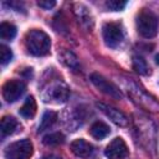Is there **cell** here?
Segmentation results:
<instances>
[{
    "label": "cell",
    "mask_w": 159,
    "mask_h": 159,
    "mask_svg": "<svg viewBox=\"0 0 159 159\" xmlns=\"http://www.w3.org/2000/svg\"><path fill=\"white\" fill-rule=\"evenodd\" d=\"M25 46L29 53L34 56H46L50 52L51 41L42 30H31L25 36Z\"/></svg>",
    "instance_id": "1"
},
{
    "label": "cell",
    "mask_w": 159,
    "mask_h": 159,
    "mask_svg": "<svg viewBox=\"0 0 159 159\" xmlns=\"http://www.w3.org/2000/svg\"><path fill=\"white\" fill-rule=\"evenodd\" d=\"M159 27V20L158 16L150 11V10H143L138 17H137V30L138 32L145 37V39H152L157 35Z\"/></svg>",
    "instance_id": "2"
},
{
    "label": "cell",
    "mask_w": 159,
    "mask_h": 159,
    "mask_svg": "<svg viewBox=\"0 0 159 159\" xmlns=\"http://www.w3.org/2000/svg\"><path fill=\"white\" fill-rule=\"evenodd\" d=\"M32 152V143L29 139H21L7 145L5 150V157L6 159H30Z\"/></svg>",
    "instance_id": "3"
},
{
    "label": "cell",
    "mask_w": 159,
    "mask_h": 159,
    "mask_svg": "<svg viewBox=\"0 0 159 159\" xmlns=\"http://www.w3.org/2000/svg\"><path fill=\"white\" fill-rule=\"evenodd\" d=\"M102 35L106 45L112 48L118 47L124 37L122 25L118 22H106L102 27Z\"/></svg>",
    "instance_id": "4"
},
{
    "label": "cell",
    "mask_w": 159,
    "mask_h": 159,
    "mask_svg": "<svg viewBox=\"0 0 159 159\" xmlns=\"http://www.w3.org/2000/svg\"><path fill=\"white\" fill-rule=\"evenodd\" d=\"M128 94L132 97V99L142 108L152 112H159V103L155 102L153 98H150L145 92H143L140 88H138L135 84L130 83L128 87Z\"/></svg>",
    "instance_id": "5"
},
{
    "label": "cell",
    "mask_w": 159,
    "mask_h": 159,
    "mask_svg": "<svg viewBox=\"0 0 159 159\" xmlns=\"http://www.w3.org/2000/svg\"><path fill=\"white\" fill-rule=\"evenodd\" d=\"M89 78L92 81V83L101 92H103L104 94H107V96H109L112 98H116V99H120L123 97L122 96V92L119 91V88L116 84H113L111 81H108L107 78H104L102 75H99V73H92Z\"/></svg>",
    "instance_id": "6"
},
{
    "label": "cell",
    "mask_w": 159,
    "mask_h": 159,
    "mask_svg": "<svg viewBox=\"0 0 159 159\" xmlns=\"http://www.w3.org/2000/svg\"><path fill=\"white\" fill-rule=\"evenodd\" d=\"M26 91V86L20 80H9L2 86V97L6 102L12 103L17 101Z\"/></svg>",
    "instance_id": "7"
},
{
    "label": "cell",
    "mask_w": 159,
    "mask_h": 159,
    "mask_svg": "<svg viewBox=\"0 0 159 159\" xmlns=\"http://www.w3.org/2000/svg\"><path fill=\"white\" fill-rule=\"evenodd\" d=\"M68 96H70V89L67 88V86L61 82H57L51 84L50 88L45 91L43 101L50 103H63L67 101Z\"/></svg>",
    "instance_id": "8"
},
{
    "label": "cell",
    "mask_w": 159,
    "mask_h": 159,
    "mask_svg": "<svg viewBox=\"0 0 159 159\" xmlns=\"http://www.w3.org/2000/svg\"><path fill=\"white\" fill-rule=\"evenodd\" d=\"M104 155L108 159H124L128 155V147L122 138L117 137L106 147Z\"/></svg>",
    "instance_id": "9"
},
{
    "label": "cell",
    "mask_w": 159,
    "mask_h": 159,
    "mask_svg": "<svg viewBox=\"0 0 159 159\" xmlns=\"http://www.w3.org/2000/svg\"><path fill=\"white\" fill-rule=\"evenodd\" d=\"M97 107L99 108V111L102 113H104L113 123H116L117 125H120V127H125L128 124V118L127 116L120 112L119 109L112 107V106H108V104H104V103H97Z\"/></svg>",
    "instance_id": "10"
},
{
    "label": "cell",
    "mask_w": 159,
    "mask_h": 159,
    "mask_svg": "<svg viewBox=\"0 0 159 159\" xmlns=\"http://www.w3.org/2000/svg\"><path fill=\"white\" fill-rule=\"evenodd\" d=\"M70 148H71L72 153H73L76 157L82 158V159L89 158V157L92 155V153H93V147H92V144H89L87 140L81 139V138L73 140V142L71 143Z\"/></svg>",
    "instance_id": "11"
},
{
    "label": "cell",
    "mask_w": 159,
    "mask_h": 159,
    "mask_svg": "<svg viewBox=\"0 0 159 159\" xmlns=\"http://www.w3.org/2000/svg\"><path fill=\"white\" fill-rule=\"evenodd\" d=\"M19 128V122L11 117V116H5L1 119V137L5 138L7 135H11L12 133H15V130Z\"/></svg>",
    "instance_id": "12"
},
{
    "label": "cell",
    "mask_w": 159,
    "mask_h": 159,
    "mask_svg": "<svg viewBox=\"0 0 159 159\" xmlns=\"http://www.w3.org/2000/svg\"><path fill=\"white\" fill-rule=\"evenodd\" d=\"M57 119H58V116H57L56 112H53V111H46L43 113L42 118H41V122H40V125H39L37 132L41 133V132H45V130L52 128L53 124L57 122Z\"/></svg>",
    "instance_id": "13"
},
{
    "label": "cell",
    "mask_w": 159,
    "mask_h": 159,
    "mask_svg": "<svg viewBox=\"0 0 159 159\" xmlns=\"http://www.w3.org/2000/svg\"><path fill=\"white\" fill-rule=\"evenodd\" d=\"M36 109H37V107H36L35 98H34L32 96H30V97H27V98L25 99L24 104L21 106V108H20V114H21L24 118H26V119H31V118L35 117Z\"/></svg>",
    "instance_id": "14"
},
{
    "label": "cell",
    "mask_w": 159,
    "mask_h": 159,
    "mask_svg": "<svg viewBox=\"0 0 159 159\" xmlns=\"http://www.w3.org/2000/svg\"><path fill=\"white\" fill-rule=\"evenodd\" d=\"M109 132H111L109 130V127L106 123H103V122H94L91 125V128H89L91 135L93 138H96V139H103V138H106L109 134Z\"/></svg>",
    "instance_id": "15"
},
{
    "label": "cell",
    "mask_w": 159,
    "mask_h": 159,
    "mask_svg": "<svg viewBox=\"0 0 159 159\" xmlns=\"http://www.w3.org/2000/svg\"><path fill=\"white\" fill-rule=\"evenodd\" d=\"M133 68L139 75H143V76L150 75V68H149L147 61L140 56H133Z\"/></svg>",
    "instance_id": "16"
},
{
    "label": "cell",
    "mask_w": 159,
    "mask_h": 159,
    "mask_svg": "<svg viewBox=\"0 0 159 159\" xmlns=\"http://www.w3.org/2000/svg\"><path fill=\"white\" fill-rule=\"evenodd\" d=\"M16 35V27L10 22H1L0 25V37L1 40L10 41Z\"/></svg>",
    "instance_id": "17"
},
{
    "label": "cell",
    "mask_w": 159,
    "mask_h": 159,
    "mask_svg": "<svg viewBox=\"0 0 159 159\" xmlns=\"http://www.w3.org/2000/svg\"><path fill=\"white\" fill-rule=\"evenodd\" d=\"M63 142H65V137L60 132L50 133V134L45 135L42 139V143L46 145H58V144H62Z\"/></svg>",
    "instance_id": "18"
},
{
    "label": "cell",
    "mask_w": 159,
    "mask_h": 159,
    "mask_svg": "<svg viewBox=\"0 0 159 159\" xmlns=\"http://www.w3.org/2000/svg\"><path fill=\"white\" fill-rule=\"evenodd\" d=\"M78 9H76V14L78 16V21H81V24H87L89 25V22L92 24V17H91V14L88 12L87 7H84L83 5H77Z\"/></svg>",
    "instance_id": "19"
},
{
    "label": "cell",
    "mask_w": 159,
    "mask_h": 159,
    "mask_svg": "<svg viewBox=\"0 0 159 159\" xmlns=\"http://www.w3.org/2000/svg\"><path fill=\"white\" fill-rule=\"evenodd\" d=\"M11 58H12V52H11V50H10L7 46L1 45V46H0V61H1V65H2V66L7 65V63L11 61Z\"/></svg>",
    "instance_id": "20"
},
{
    "label": "cell",
    "mask_w": 159,
    "mask_h": 159,
    "mask_svg": "<svg viewBox=\"0 0 159 159\" xmlns=\"http://www.w3.org/2000/svg\"><path fill=\"white\" fill-rule=\"evenodd\" d=\"M127 5V1H122V0H108L106 2V6L112 10V11H119L123 10Z\"/></svg>",
    "instance_id": "21"
},
{
    "label": "cell",
    "mask_w": 159,
    "mask_h": 159,
    "mask_svg": "<svg viewBox=\"0 0 159 159\" xmlns=\"http://www.w3.org/2000/svg\"><path fill=\"white\" fill-rule=\"evenodd\" d=\"M37 5L40 6V7H43V9H51V7H53L55 5H56V2L53 1V0H47V1H39L37 2Z\"/></svg>",
    "instance_id": "22"
},
{
    "label": "cell",
    "mask_w": 159,
    "mask_h": 159,
    "mask_svg": "<svg viewBox=\"0 0 159 159\" xmlns=\"http://www.w3.org/2000/svg\"><path fill=\"white\" fill-rule=\"evenodd\" d=\"M42 159H62V158L58 155H55V154H47V155H43Z\"/></svg>",
    "instance_id": "23"
},
{
    "label": "cell",
    "mask_w": 159,
    "mask_h": 159,
    "mask_svg": "<svg viewBox=\"0 0 159 159\" xmlns=\"http://www.w3.org/2000/svg\"><path fill=\"white\" fill-rule=\"evenodd\" d=\"M155 63H157V65H159V53L155 56Z\"/></svg>",
    "instance_id": "24"
}]
</instances>
